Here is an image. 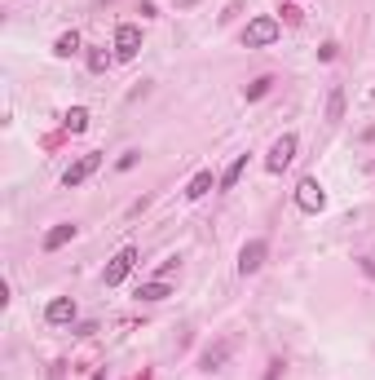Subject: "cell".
Wrapping results in <instances>:
<instances>
[{
    "label": "cell",
    "instance_id": "5b68a950",
    "mask_svg": "<svg viewBox=\"0 0 375 380\" xmlns=\"http://www.w3.org/2000/svg\"><path fill=\"white\" fill-rule=\"evenodd\" d=\"M98 169H102V155H98V150H89V155H80V159L62 173V186H67V190H76V186L89 182V177L98 173Z\"/></svg>",
    "mask_w": 375,
    "mask_h": 380
},
{
    "label": "cell",
    "instance_id": "ac0fdd59",
    "mask_svg": "<svg viewBox=\"0 0 375 380\" xmlns=\"http://www.w3.org/2000/svg\"><path fill=\"white\" fill-rule=\"evenodd\" d=\"M270 85H274V80H270V76H261V80H252V85H247V102H261V98H265V93H270Z\"/></svg>",
    "mask_w": 375,
    "mask_h": 380
},
{
    "label": "cell",
    "instance_id": "4fadbf2b",
    "mask_svg": "<svg viewBox=\"0 0 375 380\" xmlns=\"http://www.w3.org/2000/svg\"><path fill=\"white\" fill-rule=\"evenodd\" d=\"M62 128L67 133H84V128H89V111H84V106H71L62 115Z\"/></svg>",
    "mask_w": 375,
    "mask_h": 380
},
{
    "label": "cell",
    "instance_id": "8992f818",
    "mask_svg": "<svg viewBox=\"0 0 375 380\" xmlns=\"http://www.w3.org/2000/svg\"><path fill=\"white\" fill-rule=\"evenodd\" d=\"M296 146H300L296 133H283V137H278L274 146H270V155H265V169H270V173H283L287 164L296 159Z\"/></svg>",
    "mask_w": 375,
    "mask_h": 380
},
{
    "label": "cell",
    "instance_id": "d6986e66",
    "mask_svg": "<svg viewBox=\"0 0 375 380\" xmlns=\"http://www.w3.org/2000/svg\"><path fill=\"white\" fill-rule=\"evenodd\" d=\"M300 18H305L300 5H283V22H287V27H300Z\"/></svg>",
    "mask_w": 375,
    "mask_h": 380
},
{
    "label": "cell",
    "instance_id": "ba28073f",
    "mask_svg": "<svg viewBox=\"0 0 375 380\" xmlns=\"http://www.w3.org/2000/svg\"><path fill=\"white\" fill-rule=\"evenodd\" d=\"M44 318H49L53 327H62V323H71V318H76V301H71V296H53V301L44 305Z\"/></svg>",
    "mask_w": 375,
    "mask_h": 380
},
{
    "label": "cell",
    "instance_id": "7402d4cb",
    "mask_svg": "<svg viewBox=\"0 0 375 380\" xmlns=\"http://www.w3.org/2000/svg\"><path fill=\"white\" fill-rule=\"evenodd\" d=\"M173 270H177V257H173V261H164V266H159V275H155V279H164V283H168V279H173Z\"/></svg>",
    "mask_w": 375,
    "mask_h": 380
},
{
    "label": "cell",
    "instance_id": "2e32d148",
    "mask_svg": "<svg viewBox=\"0 0 375 380\" xmlns=\"http://www.w3.org/2000/svg\"><path fill=\"white\" fill-rule=\"evenodd\" d=\"M326 120H331V124H335V120H345V89H340V85H335V89H331V98H326Z\"/></svg>",
    "mask_w": 375,
    "mask_h": 380
},
{
    "label": "cell",
    "instance_id": "52a82bcc",
    "mask_svg": "<svg viewBox=\"0 0 375 380\" xmlns=\"http://www.w3.org/2000/svg\"><path fill=\"white\" fill-rule=\"evenodd\" d=\"M265 257H270V243H265V239H247L243 252H238V275H256V270L265 266Z\"/></svg>",
    "mask_w": 375,
    "mask_h": 380
},
{
    "label": "cell",
    "instance_id": "7a4b0ae2",
    "mask_svg": "<svg viewBox=\"0 0 375 380\" xmlns=\"http://www.w3.org/2000/svg\"><path fill=\"white\" fill-rule=\"evenodd\" d=\"M141 53V27L137 22H119L115 27V58L119 62H132Z\"/></svg>",
    "mask_w": 375,
    "mask_h": 380
},
{
    "label": "cell",
    "instance_id": "484cf974",
    "mask_svg": "<svg viewBox=\"0 0 375 380\" xmlns=\"http://www.w3.org/2000/svg\"><path fill=\"white\" fill-rule=\"evenodd\" d=\"M98 380H106V376H98Z\"/></svg>",
    "mask_w": 375,
    "mask_h": 380
},
{
    "label": "cell",
    "instance_id": "7c38bea8",
    "mask_svg": "<svg viewBox=\"0 0 375 380\" xmlns=\"http://www.w3.org/2000/svg\"><path fill=\"white\" fill-rule=\"evenodd\" d=\"M164 296H173V288H168V283L164 279H150V283H141V288H137V301H164Z\"/></svg>",
    "mask_w": 375,
    "mask_h": 380
},
{
    "label": "cell",
    "instance_id": "8fae6325",
    "mask_svg": "<svg viewBox=\"0 0 375 380\" xmlns=\"http://www.w3.org/2000/svg\"><path fill=\"white\" fill-rule=\"evenodd\" d=\"M212 186H221V182H216V177H212L208 169H203V173H195V177H190V186H186V199H203Z\"/></svg>",
    "mask_w": 375,
    "mask_h": 380
},
{
    "label": "cell",
    "instance_id": "9a60e30c",
    "mask_svg": "<svg viewBox=\"0 0 375 380\" xmlns=\"http://www.w3.org/2000/svg\"><path fill=\"white\" fill-rule=\"evenodd\" d=\"M243 169H247V155H234V164L221 173V190H234L238 186V177H243Z\"/></svg>",
    "mask_w": 375,
    "mask_h": 380
},
{
    "label": "cell",
    "instance_id": "30bf717a",
    "mask_svg": "<svg viewBox=\"0 0 375 380\" xmlns=\"http://www.w3.org/2000/svg\"><path fill=\"white\" fill-rule=\"evenodd\" d=\"M229 349H234V340H216V345L203 349V372H216L225 359H229Z\"/></svg>",
    "mask_w": 375,
    "mask_h": 380
},
{
    "label": "cell",
    "instance_id": "9c48e42d",
    "mask_svg": "<svg viewBox=\"0 0 375 380\" xmlns=\"http://www.w3.org/2000/svg\"><path fill=\"white\" fill-rule=\"evenodd\" d=\"M71 239H76V225H71V221H58L53 230L40 239V248H44V252H58V248H67Z\"/></svg>",
    "mask_w": 375,
    "mask_h": 380
},
{
    "label": "cell",
    "instance_id": "3957f363",
    "mask_svg": "<svg viewBox=\"0 0 375 380\" xmlns=\"http://www.w3.org/2000/svg\"><path fill=\"white\" fill-rule=\"evenodd\" d=\"M296 208H300V212H309V217L326 208V195H322L318 177H300V182H296Z\"/></svg>",
    "mask_w": 375,
    "mask_h": 380
},
{
    "label": "cell",
    "instance_id": "44dd1931",
    "mask_svg": "<svg viewBox=\"0 0 375 380\" xmlns=\"http://www.w3.org/2000/svg\"><path fill=\"white\" fill-rule=\"evenodd\" d=\"M335 49H340V44H335V40H326L322 49H318V58H322V62H331V58H335Z\"/></svg>",
    "mask_w": 375,
    "mask_h": 380
},
{
    "label": "cell",
    "instance_id": "6da1fadb",
    "mask_svg": "<svg viewBox=\"0 0 375 380\" xmlns=\"http://www.w3.org/2000/svg\"><path fill=\"white\" fill-rule=\"evenodd\" d=\"M278 35H283V22L278 18H252L243 27V49H265V44H274Z\"/></svg>",
    "mask_w": 375,
    "mask_h": 380
},
{
    "label": "cell",
    "instance_id": "277c9868",
    "mask_svg": "<svg viewBox=\"0 0 375 380\" xmlns=\"http://www.w3.org/2000/svg\"><path fill=\"white\" fill-rule=\"evenodd\" d=\"M132 266H137V248H119V252L111 257V266H106L102 283H106V288H119V283L132 275Z\"/></svg>",
    "mask_w": 375,
    "mask_h": 380
},
{
    "label": "cell",
    "instance_id": "d4e9b609",
    "mask_svg": "<svg viewBox=\"0 0 375 380\" xmlns=\"http://www.w3.org/2000/svg\"><path fill=\"white\" fill-rule=\"evenodd\" d=\"M371 173H375V164H371Z\"/></svg>",
    "mask_w": 375,
    "mask_h": 380
},
{
    "label": "cell",
    "instance_id": "ffe728a7",
    "mask_svg": "<svg viewBox=\"0 0 375 380\" xmlns=\"http://www.w3.org/2000/svg\"><path fill=\"white\" fill-rule=\"evenodd\" d=\"M128 169H137V150H128V155H119V173H128Z\"/></svg>",
    "mask_w": 375,
    "mask_h": 380
},
{
    "label": "cell",
    "instance_id": "603a6c76",
    "mask_svg": "<svg viewBox=\"0 0 375 380\" xmlns=\"http://www.w3.org/2000/svg\"><path fill=\"white\" fill-rule=\"evenodd\" d=\"M358 266H362V275H371V279H375V261H371V257H358Z\"/></svg>",
    "mask_w": 375,
    "mask_h": 380
},
{
    "label": "cell",
    "instance_id": "e0dca14e",
    "mask_svg": "<svg viewBox=\"0 0 375 380\" xmlns=\"http://www.w3.org/2000/svg\"><path fill=\"white\" fill-rule=\"evenodd\" d=\"M115 62V53H106V49H89V71H106Z\"/></svg>",
    "mask_w": 375,
    "mask_h": 380
},
{
    "label": "cell",
    "instance_id": "cb8c5ba5",
    "mask_svg": "<svg viewBox=\"0 0 375 380\" xmlns=\"http://www.w3.org/2000/svg\"><path fill=\"white\" fill-rule=\"evenodd\" d=\"M283 376V363H270V372H265V380H278Z\"/></svg>",
    "mask_w": 375,
    "mask_h": 380
},
{
    "label": "cell",
    "instance_id": "5bb4252c",
    "mask_svg": "<svg viewBox=\"0 0 375 380\" xmlns=\"http://www.w3.org/2000/svg\"><path fill=\"white\" fill-rule=\"evenodd\" d=\"M53 53H58V58H76V53H80V35H76V31H62V35L53 40Z\"/></svg>",
    "mask_w": 375,
    "mask_h": 380
}]
</instances>
